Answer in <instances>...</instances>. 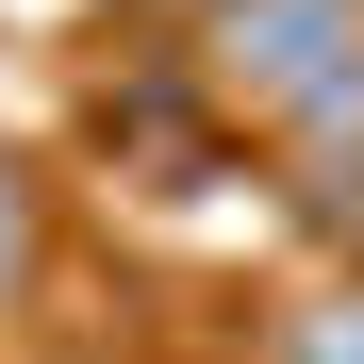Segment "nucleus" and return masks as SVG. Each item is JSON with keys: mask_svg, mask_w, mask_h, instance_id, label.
Listing matches in <instances>:
<instances>
[{"mask_svg": "<svg viewBox=\"0 0 364 364\" xmlns=\"http://www.w3.org/2000/svg\"><path fill=\"white\" fill-rule=\"evenodd\" d=\"M215 83L282 133H364V0H232Z\"/></svg>", "mask_w": 364, "mask_h": 364, "instance_id": "nucleus-1", "label": "nucleus"}, {"mask_svg": "<svg viewBox=\"0 0 364 364\" xmlns=\"http://www.w3.org/2000/svg\"><path fill=\"white\" fill-rule=\"evenodd\" d=\"M282 364H364V298H315V315L282 331Z\"/></svg>", "mask_w": 364, "mask_h": 364, "instance_id": "nucleus-2", "label": "nucleus"}, {"mask_svg": "<svg viewBox=\"0 0 364 364\" xmlns=\"http://www.w3.org/2000/svg\"><path fill=\"white\" fill-rule=\"evenodd\" d=\"M0 265H17V199H0Z\"/></svg>", "mask_w": 364, "mask_h": 364, "instance_id": "nucleus-3", "label": "nucleus"}]
</instances>
